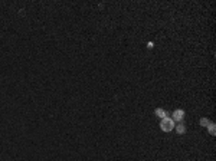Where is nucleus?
<instances>
[{
  "label": "nucleus",
  "instance_id": "nucleus-3",
  "mask_svg": "<svg viewBox=\"0 0 216 161\" xmlns=\"http://www.w3.org/2000/svg\"><path fill=\"white\" fill-rule=\"evenodd\" d=\"M156 115H157V117H160L161 119H163V118H166V111H164V109H161V108H157V109H156Z\"/></svg>",
  "mask_w": 216,
  "mask_h": 161
},
{
  "label": "nucleus",
  "instance_id": "nucleus-5",
  "mask_svg": "<svg viewBox=\"0 0 216 161\" xmlns=\"http://www.w3.org/2000/svg\"><path fill=\"white\" fill-rule=\"evenodd\" d=\"M209 124H211V122H209L207 118H202V119H200V125H202V127H207Z\"/></svg>",
  "mask_w": 216,
  "mask_h": 161
},
{
  "label": "nucleus",
  "instance_id": "nucleus-1",
  "mask_svg": "<svg viewBox=\"0 0 216 161\" xmlns=\"http://www.w3.org/2000/svg\"><path fill=\"white\" fill-rule=\"evenodd\" d=\"M174 127H176V125H174V121H173L172 118L166 117V118H163L161 122H160V128L163 129V131H166V132H170Z\"/></svg>",
  "mask_w": 216,
  "mask_h": 161
},
{
  "label": "nucleus",
  "instance_id": "nucleus-6",
  "mask_svg": "<svg viewBox=\"0 0 216 161\" xmlns=\"http://www.w3.org/2000/svg\"><path fill=\"white\" fill-rule=\"evenodd\" d=\"M207 127H209V132H211L212 135H215V134H216V128H215V124H209Z\"/></svg>",
  "mask_w": 216,
  "mask_h": 161
},
{
  "label": "nucleus",
  "instance_id": "nucleus-2",
  "mask_svg": "<svg viewBox=\"0 0 216 161\" xmlns=\"http://www.w3.org/2000/svg\"><path fill=\"white\" fill-rule=\"evenodd\" d=\"M183 118H184V111L183 109H176V111L173 112V121H182Z\"/></svg>",
  "mask_w": 216,
  "mask_h": 161
},
{
  "label": "nucleus",
  "instance_id": "nucleus-4",
  "mask_svg": "<svg viewBox=\"0 0 216 161\" xmlns=\"http://www.w3.org/2000/svg\"><path fill=\"white\" fill-rule=\"evenodd\" d=\"M176 131H177L179 134H184L186 132V127H184L183 124H179L177 127H176Z\"/></svg>",
  "mask_w": 216,
  "mask_h": 161
}]
</instances>
